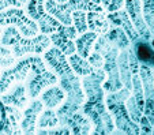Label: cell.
<instances>
[{"mask_svg":"<svg viewBox=\"0 0 154 135\" xmlns=\"http://www.w3.org/2000/svg\"><path fill=\"white\" fill-rule=\"evenodd\" d=\"M128 60H130V67H131V72H132V75L134 74H139V60L137 59V56H135L134 51H132V48H128Z\"/></svg>","mask_w":154,"mask_h":135,"instance_id":"obj_30","label":"cell"},{"mask_svg":"<svg viewBox=\"0 0 154 135\" xmlns=\"http://www.w3.org/2000/svg\"><path fill=\"white\" fill-rule=\"evenodd\" d=\"M124 8L127 10V12L130 14L131 19L134 22L135 27H137L138 33L140 35H143L147 40H151L153 34H151L149 26L146 25L145 19H143V6H142V0H124Z\"/></svg>","mask_w":154,"mask_h":135,"instance_id":"obj_11","label":"cell"},{"mask_svg":"<svg viewBox=\"0 0 154 135\" xmlns=\"http://www.w3.org/2000/svg\"><path fill=\"white\" fill-rule=\"evenodd\" d=\"M131 48L134 51L137 59L140 64L149 66L150 68H154V47L151 45L150 40L140 35L137 41L131 42Z\"/></svg>","mask_w":154,"mask_h":135,"instance_id":"obj_14","label":"cell"},{"mask_svg":"<svg viewBox=\"0 0 154 135\" xmlns=\"http://www.w3.org/2000/svg\"><path fill=\"white\" fill-rule=\"evenodd\" d=\"M131 96V90L127 87H122L120 90L108 93L105 97V104H106L109 112L113 116L115 126H116L117 134H140V127L138 123H135L130 118L125 106V100Z\"/></svg>","mask_w":154,"mask_h":135,"instance_id":"obj_3","label":"cell"},{"mask_svg":"<svg viewBox=\"0 0 154 135\" xmlns=\"http://www.w3.org/2000/svg\"><path fill=\"white\" fill-rule=\"evenodd\" d=\"M59 82V78L52 70L47 66L40 55H33L32 67L29 75L25 81V86L27 89V94L32 98H38L40 94L49 86Z\"/></svg>","mask_w":154,"mask_h":135,"instance_id":"obj_4","label":"cell"},{"mask_svg":"<svg viewBox=\"0 0 154 135\" xmlns=\"http://www.w3.org/2000/svg\"><path fill=\"white\" fill-rule=\"evenodd\" d=\"M139 76L143 83L145 100H154V72L149 66H139Z\"/></svg>","mask_w":154,"mask_h":135,"instance_id":"obj_21","label":"cell"},{"mask_svg":"<svg viewBox=\"0 0 154 135\" xmlns=\"http://www.w3.org/2000/svg\"><path fill=\"white\" fill-rule=\"evenodd\" d=\"M0 44L11 48L17 59L27 55H41L52 47V41L48 34L40 33L34 37H25L12 25L3 29V33L0 35Z\"/></svg>","mask_w":154,"mask_h":135,"instance_id":"obj_2","label":"cell"},{"mask_svg":"<svg viewBox=\"0 0 154 135\" xmlns=\"http://www.w3.org/2000/svg\"><path fill=\"white\" fill-rule=\"evenodd\" d=\"M87 60H89V63L96 68H102V66H104V56H102L98 51L93 49V52L90 53L89 57H87Z\"/></svg>","mask_w":154,"mask_h":135,"instance_id":"obj_29","label":"cell"},{"mask_svg":"<svg viewBox=\"0 0 154 135\" xmlns=\"http://www.w3.org/2000/svg\"><path fill=\"white\" fill-rule=\"evenodd\" d=\"M44 104L41 100L33 98L30 100L29 105L23 109V115H22V120H20V130L22 134H35L37 131V119L40 113L44 111Z\"/></svg>","mask_w":154,"mask_h":135,"instance_id":"obj_9","label":"cell"},{"mask_svg":"<svg viewBox=\"0 0 154 135\" xmlns=\"http://www.w3.org/2000/svg\"><path fill=\"white\" fill-rule=\"evenodd\" d=\"M72 25L76 29L78 34H83L89 30V25H87V12L78 10V11L72 12Z\"/></svg>","mask_w":154,"mask_h":135,"instance_id":"obj_25","label":"cell"},{"mask_svg":"<svg viewBox=\"0 0 154 135\" xmlns=\"http://www.w3.org/2000/svg\"><path fill=\"white\" fill-rule=\"evenodd\" d=\"M2 33H3V27L0 26V35H2Z\"/></svg>","mask_w":154,"mask_h":135,"instance_id":"obj_36","label":"cell"},{"mask_svg":"<svg viewBox=\"0 0 154 135\" xmlns=\"http://www.w3.org/2000/svg\"><path fill=\"white\" fill-rule=\"evenodd\" d=\"M59 124V116L57 112L52 108H47L44 109L40 113L37 119V128H53Z\"/></svg>","mask_w":154,"mask_h":135,"instance_id":"obj_23","label":"cell"},{"mask_svg":"<svg viewBox=\"0 0 154 135\" xmlns=\"http://www.w3.org/2000/svg\"><path fill=\"white\" fill-rule=\"evenodd\" d=\"M0 100H2V103L4 105H12L23 111L29 105L32 98L27 94V89L25 86V83L17 82L10 87V90L7 93L0 94Z\"/></svg>","mask_w":154,"mask_h":135,"instance_id":"obj_10","label":"cell"},{"mask_svg":"<svg viewBox=\"0 0 154 135\" xmlns=\"http://www.w3.org/2000/svg\"><path fill=\"white\" fill-rule=\"evenodd\" d=\"M106 79L104 68H96L89 75L82 76V87L86 101L81 111L93 123V134H112L116 128L112 113L105 104V90L102 83Z\"/></svg>","mask_w":154,"mask_h":135,"instance_id":"obj_1","label":"cell"},{"mask_svg":"<svg viewBox=\"0 0 154 135\" xmlns=\"http://www.w3.org/2000/svg\"><path fill=\"white\" fill-rule=\"evenodd\" d=\"M124 7V0H111V4L106 7V11L108 12H113V11H117V10L123 8Z\"/></svg>","mask_w":154,"mask_h":135,"instance_id":"obj_32","label":"cell"},{"mask_svg":"<svg viewBox=\"0 0 154 135\" xmlns=\"http://www.w3.org/2000/svg\"><path fill=\"white\" fill-rule=\"evenodd\" d=\"M2 70H3V68H2V67H0V74H2Z\"/></svg>","mask_w":154,"mask_h":135,"instance_id":"obj_37","label":"cell"},{"mask_svg":"<svg viewBox=\"0 0 154 135\" xmlns=\"http://www.w3.org/2000/svg\"><path fill=\"white\" fill-rule=\"evenodd\" d=\"M56 2H57V3H66L67 0H56Z\"/></svg>","mask_w":154,"mask_h":135,"instance_id":"obj_34","label":"cell"},{"mask_svg":"<svg viewBox=\"0 0 154 135\" xmlns=\"http://www.w3.org/2000/svg\"><path fill=\"white\" fill-rule=\"evenodd\" d=\"M139 127H140V134H153V124L150 123L147 118L145 115L142 116L139 121Z\"/></svg>","mask_w":154,"mask_h":135,"instance_id":"obj_31","label":"cell"},{"mask_svg":"<svg viewBox=\"0 0 154 135\" xmlns=\"http://www.w3.org/2000/svg\"><path fill=\"white\" fill-rule=\"evenodd\" d=\"M49 37H51V41H52V45L57 47L64 55L70 56L76 52L75 40L78 37V32L74 27V25H70V26L63 25V27L59 32L51 34Z\"/></svg>","mask_w":154,"mask_h":135,"instance_id":"obj_8","label":"cell"},{"mask_svg":"<svg viewBox=\"0 0 154 135\" xmlns=\"http://www.w3.org/2000/svg\"><path fill=\"white\" fill-rule=\"evenodd\" d=\"M150 42H151V45H153V47H154V35H153V37H151V40H150Z\"/></svg>","mask_w":154,"mask_h":135,"instance_id":"obj_35","label":"cell"},{"mask_svg":"<svg viewBox=\"0 0 154 135\" xmlns=\"http://www.w3.org/2000/svg\"><path fill=\"white\" fill-rule=\"evenodd\" d=\"M15 26L25 37H34L40 33V27H38L37 22L33 21L32 18L23 11V8L19 7H11L0 11V26Z\"/></svg>","mask_w":154,"mask_h":135,"instance_id":"obj_6","label":"cell"},{"mask_svg":"<svg viewBox=\"0 0 154 135\" xmlns=\"http://www.w3.org/2000/svg\"><path fill=\"white\" fill-rule=\"evenodd\" d=\"M100 34L94 32H90L87 30L86 33L83 34H79L75 40V45H76V53L85 59H87L90 53L93 52V48H94V44H96L97 38H98Z\"/></svg>","mask_w":154,"mask_h":135,"instance_id":"obj_17","label":"cell"},{"mask_svg":"<svg viewBox=\"0 0 154 135\" xmlns=\"http://www.w3.org/2000/svg\"><path fill=\"white\" fill-rule=\"evenodd\" d=\"M40 100L42 101L45 108L57 109L66 101V91L61 89L60 85L55 83V85L47 87L40 94Z\"/></svg>","mask_w":154,"mask_h":135,"instance_id":"obj_15","label":"cell"},{"mask_svg":"<svg viewBox=\"0 0 154 135\" xmlns=\"http://www.w3.org/2000/svg\"><path fill=\"white\" fill-rule=\"evenodd\" d=\"M60 126L68 127L71 130V134L75 135H85L93 132V123L82 111H76L75 113L68 116L63 123H60Z\"/></svg>","mask_w":154,"mask_h":135,"instance_id":"obj_13","label":"cell"},{"mask_svg":"<svg viewBox=\"0 0 154 135\" xmlns=\"http://www.w3.org/2000/svg\"><path fill=\"white\" fill-rule=\"evenodd\" d=\"M68 63H70L71 68L74 70V72L79 76L89 75V74H91L94 70V67L89 63V60L82 57V56H79L76 52L68 56Z\"/></svg>","mask_w":154,"mask_h":135,"instance_id":"obj_22","label":"cell"},{"mask_svg":"<svg viewBox=\"0 0 154 135\" xmlns=\"http://www.w3.org/2000/svg\"><path fill=\"white\" fill-rule=\"evenodd\" d=\"M131 94L135 97L138 105L140 108H145V91H143V83L140 79L139 74H134L132 75V87H131Z\"/></svg>","mask_w":154,"mask_h":135,"instance_id":"obj_24","label":"cell"},{"mask_svg":"<svg viewBox=\"0 0 154 135\" xmlns=\"http://www.w3.org/2000/svg\"><path fill=\"white\" fill-rule=\"evenodd\" d=\"M125 106H127V111H128L130 118L132 119L135 123L139 124L140 119H142V116H143V109L138 105L137 100H135V97L132 96V94L125 100Z\"/></svg>","mask_w":154,"mask_h":135,"instance_id":"obj_26","label":"cell"},{"mask_svg":"<svg viewBox=\"0 0 154 135\" xmlns=\"http://www.w3.org/2000/svg\"><path fill=\"white\" fill-rule=\"evenodd\" d=\"M153 134H154V127H153Z\"/></svg>","mask_w":154,"mask_h":135,"instance_id":"obj_38","label":"cell"},{"mask_svg":"<svg viewBox=\"0 0 154 135\" xmlns=\"http://www.w3.org/2000/svg\"><path fill=\"white\" fill-rule=\"evenodd\" d=\"M45 10L52 17H55L59 22L66 26L72 25V12L82 10V11H104L101 4H97L91 0H67L66 3H57L56 0H45Z\"/></svg>","mask_w":154,"mask_h":135,"instance_id":"obj_5","label":"cell"},{"mask_svg":"<svg viewBox=\"0 0 154 135\" xmlns=\"http://www.w3.org/2000/svg\"><path fill=\"white\" fill-rule=\"evenodd\" d=\"M106 18L109 19V22L112 23V26H120L125 33H127V35L131 40V42L137 41L138 38L140 37V34L138 33L134 22H132V19H131L130 14L127 12V10H125L124 7L120 8V10H117V11L108 12Z\"/></svg>","mask_w":154,"mask_h":135,"instance_id":"obj_12","label":"cell"},{"mask_svg":"<svg viewBox=\"0 0 154 135\" xmlns=\"http://www.w3.org/2000/svg\"><path fill=\"white\" fill-rule=\"evenodd\" d=\"M105 37L112 45L117 47L120 51H124V49H128L131 47V40L130 37L127 35V33L122 29L120 26H113L111 27V30L108 33H105Z\"/></svg>","mask_w":154,"mask_h":135,"instance_id":"obj_19","label":"cell"},{"mask_svg":"<svg viewBox=\"0 0 154 135\" xmlns=\"http://www.w3.org/2000/svg\"><path fill=\"white\" fill-rule=\"evenodd\" d=\"M87 25H89V30L94 32L97 34H105L111 30L112 23L104 14V11H89L87 12Z\"/></svg>","mask_w":154,"mask_h":135,"instance_id":"obj_16","label":"cell"},{"mask_svg":"<svg viewBox=\"0 0 154 135\" xmlns=\"http://www.w3.org/2000/svg\"><path fill=\"white\" fill-rule=\"evenodd\" d=\"M109 4H111V0H101V6L104 7V8H106Z\"/></svg>","mask_w":154,"mask_h":135,"instance_id":"obj_33","label":"cell"},{"mask_svg":"<svg viewBox=\"0 0 154 135\" xmlns=\"http://www.w3.org/2000/svg\"><path fill=\"white\" fill-rule=\"evenodd\" d=\"M17 57L12 53V49L10 47H6V45L0 44V67L3 68H8L12 67V66L17 63Z\"/></svg>","mask_w":154,"mask_h":135,"instance_id":"obj_27","label":"cell"},{"mask_svg":"<svg viewBox=\"0 0 154 135\" xmlns=\"http://www.w3.org/2000/svg\"><path fill=\"white\" fill-rule=\"evenodd\" d=\"M117 64H119L120 78H122L123 86L131 90V87H132V72H131L130 60H128V49H124L119 53Z\"/></svg>","mask_w":154,"mask_h":135,"instance_id":"obj_20","label":"cell"},{"mask_svg":"<svg viewBox=\"0 0 154 135\" xmlns=\"http://www.w3.org/2000/svg\"><path fill=\"white\" fill-rule=\"evenodd\" d=\"M6 113H7V128L4 134H22L20 130V120L23 111L17 106L6 105Z\"/></svg>","mask_w":154,"mask_h":135,"instance_id":"obj_18","label":"cell"},{"mask_svg":"<svg viewBox=\"0 0 154 135\" xmlns=\"http://www.w3.org/2000/svg\"><path fill=\"white\" fill-rule=\"evenodd\" d=\"M27 2L29 0H0V11H3V10H7L10 7H26Z\"/></svg>","mask_w":154,"mask_h":135,"instance_id":"obj_28","label":"cell"},{"mask_svg":"<svg viewBox=\"0 0 154 135\" xmlns=\"http://www.w3.org/2000/svg\"><path fill=\"white\" fill-rule=\"evenodd\" d=\"M26 14L37 22L40 33L42 34H53L63 27V23L59 22L55 17L45 10V0H29L26 4Z\"/></svg>","mask_w":154,"mask_h":135,"instance_id":"obj_7","label":"cell"}]
</instances>
